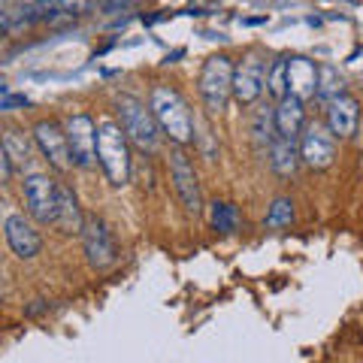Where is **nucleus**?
<instances>
[{
  "mask_svg": "<svg viewBox=\"0 0 363 363\" xmlns=\"http://www.w3.org/2000/svg\"><path fill=\"white\" fill-rule=\"evenodd\" d=\"M149 106L155 112L157 124H161V133L169 136V143L176 145H191L197 140V130H194V116L185 104V97L179 94L176 88L169 85H155L152 94H149Z\"/></svg>",
  "mask_w": 363,
  "mask_h": 363,
  "instance_id": "obj_1",
  "label": "nucleus"
},
{
  "mask_svg": "<svg viewBox=\"0 0 363 363\" xmlns=\"http://www.w3.org/2000/svg\"><path fill=\"white\" fill-rule=\"evenodd\" d=\"M97 164L104 167L109 185H128L130 182V140L118 121L97 124Z\"/></svg>",
  "mask_w": 363,
  "mask_h": 363,
  "instance_id": "obj_2",
  "label": "nucleus"
},
{
  "mask_svg": "<svg viewBox=\"0 0 363 363\" xmlns=\"http://www.w3.org/2000/svg\"><path fill=\"white\" fill-rule=\"evenodd\" d=\"M116 112L118 124L128 133L130 145H136L140 152H155L161 143V124H157L152 106H145L140 97L133 94H118L116 97Z\"/></svg>",
  "mask_w": 363,
  "mask_h": 363,
  "instance_id": "obj_3",
  "label": "nucleus"
},
{
  "mask_svg": "<svg viewBox=\"0 0 363 363\" xmlns=\"http://www.w3.org/2000/svg\"><path fill=\"white\" fill-rule=\"evenodd\" d=\"M233 73L236 67L227 55H212L206 58L200 70V97H203V106H206L209 116H218L224 112L227 100L233 97Z\"/></svg>",
  "mask_w": 363,
  "mask_h": 363,
  "instance_id": "obj_4",
  "label": "nucleus"
},
{
  "mask_svg": "<svg viewBox=\"0 0 363 363\" xmlns=\"http://www.w3.org/2000/svg\"><path fill=\"white\" fill-rule=\"evenodd\" d=\"M82 242H85V255L88 264L94 269H109L118 260V245L112 240V230L100 215H85V227H82Z\"/></svg>",
  "mask_w": 363,
  "mask_h": 363,
  "instance_id": "obj_5",
  "label": "nucleus"
},
{
  "mask_svg": "<svg viewBox=\"0 0 363 363\" xmlns=\"http://www.w3.org/2000/svg\"><path fill=\"white\" fill-rule=\"evenodd\" d=\"M25 203H28V212L40 224H55L58 221V182L43 176V173H28L25 176Z\"/></svg>",
  "mask_w": 363,
  "mask_h": 363,
  "instance_id": "obj_6",
  "label": "nucleus"
},
{
  "mask_svg": "<svg viewBox=\"0 0 363 363\" xmlns=\"http://www.w3.org/2000/svg\"><path fill=\"white\" fill-rule=\"evenodd\" d=\"M169 176H173V188H176L179 200L185 203V209L194 215L203 212V191L197 182V169L182 145H176L173 155H169Z\"/></svg>",
  "mask_w": 363,
  "mask_h": 363,
  "instance_id": "obj_7",
  "label": "nucleus"
},
{
  "mask_svg": "<svg viewBox=\"0 0 363 363\" xmlns=\"http://www.w3.org/2000/svg\"><path fill=\"white\" fill-rule=\"evenodd\" d=\"M64 130H67V140H70V152H73V164L91 169L97 161V128L91 116L85 112H76L64 121Z\"/></svg>",
  "mask_w": 363,
  "mask_h": 363,
  "instance_id": "obj_8",
  "label": "nucleus"
},
{
  "mask_svg": "<svg viewBox=\"0 0 363 363\" xmlns=\"http://www.w3.org/2000/svg\"><path fill=\"white\" fill-rule=\"evenodd\" d=\"M33 143H37V149L43 152V157L55 169L67 173L70 167H76L73 164V152H70V140H67V130L61 128L58 121H40L37 128H33Z\"/></svg>",
  "mask_w": 363,
  "mask_h": 363,
  "instance_id": "obj_9",
  "label": "nucleus"
},
{
  "mask_svg": "<svg viewBox=\"0 0 363 363\" xmlns=\"http://www.w3.org/2000/svg\"><path fill=\"white\" fill-rule=\"evenodd\" d=\"M267 88V64L257 55H248L242 64H236L233 73V100L240 106H252Z\"/></svg>",
  "mask_w": 363,
  "mask_h": 363,
  "instance_id": "obj_10",
  "label": "nucleus"
},
{
  "mask_svg": "<svg viewBox=\"0 0 363 363\" xmlns=\"http://www.w3.org/2000/svg\"><path fill=\"white\" fill-rule=\"evenodd\" d=\"M300 157L306 167L312 169H327L336 161V136L330 130L309 124L300 136Z\"/></svg>",
  "mask_w": 363,
  "mask_h": 363,
  "instance_id": "obj_11",
  "label": "nucleus"
},
{
  "mask_svg": "<svg viewBox=\"0 0 363 363\" xmlns=\"http://www.w3.org/2000/svg\"><path fill=\"white\" fill-rule=\"evenodd\" d=\"M4 233H6V242H9V248H13L16 257L30 260V257L40 255L43 240H40V233L33 230V224L25 218V215H18V212L9 215V218L4 221Z\"/></svg>",
  "mask_w": 363,
  "mask_h": 363,
  "instance_id": "obj_12",
  "label": "nucleus"
},
{
  "mask_svg": "<svg viewBox=\"0 0 363 363\" xmlns=\"http://www.w3.org/2000/svg\"><path fill=\"white\" fill-rule=\"evenodd\" d=\"M318 73H321V64L294 55V58H288V91L300 100H312L318 94Z\"/></svg>",
  "mask_w": 363,
  "mask_h": 363,
  "instance_id": "obj_13",
  "label": "nucleus"
},
{
  "mask_svg": "<svg viewBox=\"0 0 363 363\" xmlns=\"http://www.w3.org/2000/svg\"><path fill=\"white\" fill-rule=\"evenodd\" d=\"M357 124H360V104L354 97L342 94L339 100H333V104L327 106V128H330V133L339 136V140L354 136Z\"/></svg>",
  "mask_w": 363,
  "mask_h": 363,
  "instance_id": "obj_14",
  "label": "nucleus"
},
{
  "mask_svg": "<svg viewBox=\"0 0 363 363\" xmlns=\"http://www.w3.org/2000/svg\"><path fill=\"white\" fill-rule=\"evenodd\" d=\"M306 130V109H303V100L288 94L285 100L276 104V133L285 136V140H297Z\"/></svg>",
  "mask_w": 363,
  "mask_h": 363,
  "instance_id": "obj_15",
  "label": "nucleus"
},
{
  "mask_svg": "<svg viewBox=\"0 0 363 363\" xmlns=\"http://www.w3.org/2000/svg\"><path fill=\"white\" fill-rule=\"evenodd\" d=\"M64 233H82L85 227V215L79 209V200L73 194V188H67L64 182H58V221Z\"/></svg>",
  "mask_w": 363,
  "mask_h": 363,
  "instance_id": "obj_16",
  "label": "nucleus"
},
{
  "mask_svg": "<svg viewBox=\"0 0 363 363\" xmlns=\"http://www.w3.org/2000/svg\"><path fill=\"white\" fill-rule=\"evenodd\" d=\"M303 164L300 157V143L297 140H285V136H276V143H272L269 149V167L276 169L279 176H294L297 173V167Z\"/></svg>",
  "mask_w": 363,
  "mask_h": 363,
  "instance_id": "obj_17",
  "label": "nucleus"
},
{
  "mask_svg": "<svg viewBox=\"0 0 363 363\" xmlns=\"http://www.w3.org/2000/svg\"><path fill=\"white\" fill-rule=\"evenodd\" d=\"M345 94V79L339 76V70L333 64H321V73H318V100H321L324 106H330L333 100H339Z\"/></svg>",
  "mask_w": 363,
  "mask_h": 363,
  "instance_id": "obj_18",
  "label": "nucleus"
},
{
  "mask_svg": "<svg viewBox=\"0 0 363 363\" xmlns=\"http://www.w3.org/2000/svg\"><path fill=\"white\" fill-rule=\"evenodd\" d=\"M4 152L9 161H13L16 167H21L25 169L33 157H30V143H28V136L21 133V130H16V128H9V130H4Z\"/></svg>",
  "mask_w": 363,
  "mask_h": 363,
  "instance_id": "obj_19",
  "label": "nucleus"
},
{
  "mask_svg": "<svg viewBox=\"0 0 363 363\" xmlns=\"http://www.w3.org/2000/svg\"><path fill=\"white\" fill-rule=\"evenodd\" d=\"M255 145L257 152H267L272 149V143H276V109H260L255 116Z\"/></svg>",
  "mask_w": 363,
  "mask_h": 363,
  "instance_id": "obj_20",
  "label": "nucleus"
},
{
  "mask_svg": "<svg viewBox=\"0 0 363 363\" xmlns=\"http://www.w3.org/2000/svg\"><path fill=\"white\" fill-rule=\"evenodd\" d=\"M267 94L276 100V104L291 94V91H288V58L272 61V67L267 70Z\"/></svg>",
  "mask_w": 363,
  "mask_h": 363,
  "instance_id": "obj_21",
  "label": "nucleus"
},
{
  "mask_svg": "<svg viewBox=\"0 0 363 363\" xmlns=\"http://www.w3.org/2000/svg\"><path fill=\"white\" fill-rule=\"evenodd\" d=\"M294 224V200L291 197H276L272 206L264 218V227L267 230H281V227H291Z\"/></svg>",
  "mask_w": 363,
  "mask_h": 363,
  "instance_id": "obj_22",
  "label": "nucleus"
},
{
  "mask_svg": "<svg viewBox=\"0 0 363 363\" xmlns=\"http://www.w3.org/2000/svg\"><path fill=\"white\" fill-rule=\"evenodd\" d=\"M212 227L218 233H233L240 227V212H236L233 203H224V200L212 203Z\"/></svg>",
  "mask_w": 363,
  "mask_h": 363,
  "instance_id": "obj_23",
  "label": "nucleus"
},
{
  "mask_svg": "<svg viewBox=\"0 0 363 363\" xmlns=\"http://www.w3.org/2000/svg\"><path fill=\"white\" fill-rule=\"evenodd\" d=\"M58 4V16H85L94 0H55Z\"/></svg>",
  "mask_w": 363,
  "mask_h": 363,
  "instance_id": "obj_24",
  "label": "nucleus"
},
{
  "mask_svg": "<svg viewBox=\"0 0 363 363\" xmlns=\"http://www.w3.org/2000/svg\"><path fill=\"white\" fill-rule=\"evenodd\" d=\"M16 106H30V100L25 94H13V91L4 85V94H0V109L9 112V109H16Z\"/></svg>",
  "mask_w": 363,
  "mask_h": 363,
  "instance_id": "obj_25",
  "label": "nucleus"
},
{
  "mask_svg": "<svg viewBox=\"0 0 363 363\" xmlns=\"http://www.w3.org/2000/svg\"><path fill=\"white\" fill-rule=\"evenodd\" d=\"M0 167H4V182H9V176H13V169H16V164L9 161V157L0 152Z\"/></svg>",
  "mask_w": 363,
  "mask_h": 363,
  "instance_id": "obj_26",
  "label": "nucleus"
}]
</instances>
